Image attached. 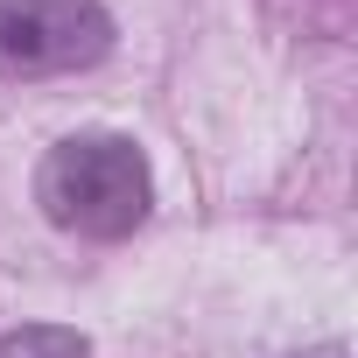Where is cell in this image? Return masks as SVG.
<instances>
[{
    "label": "cell",
    "mask_w": 358,
    "mask_h": 358,
    "mask_svg": "<svg viewBox=\"0 0 358 358\" xmlns=\"http://www.w3.org/2000/svg\"><path fill=\"white\" fill-rule=\"evenodd\" d=\"M113 50V15L99 0H0V78H78Z\"/></svg>",
    "instance_id": "cell-2"
},
{
    "label": "cell",
    "mask_w": 358,
    "mask_h": 358,
    "mask_svg": "<svg viewBox=\"0 0 358 358\" xmlns=\"http://www.w3.org/2000/svg\"><path fill=\"white\" fill-rule=\"evenodd\" d=\"M36 204L57 232L106 246V239H127L148 218L155 183H148V162L127 134H71L36 169Z\"/></svg>",
    "instance_id": "cell-1"
},
{
    "label": "cell",
    "mask_w": 358,
    "mask_h": 358,
    "mask_svg": "<svg viewBox=\"0 0 358 358\" xmlns=\"http://www.w3.org/2000/svg\"><path fill=\"white\" fill-rule=\"evenodd\" d=\"M0 358H92V344L64 323H22L0 337Z\"/></svg>",
    "instance_id": "cell-3"
},
{
    "label": "cell",
    "mask_w": 358,
    "mask_h": 358,
    "mask_svg": "<svg viewBox=\"0 0 358 358\" xmlns=\"http://www.w3.org/2000/svg\"><path fill=\"white\" fill-rule=\"evenodd\" d=\"M316 358H344V351H316Z\"/></svg>",
    "instance_id": "cell-4"
}]
</instances>
